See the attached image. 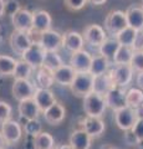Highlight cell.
Masks as SVG:
<instances>
[{"mask_svg":"<svg viewBox=\"0 0 143 149\" xmlns=\"http://www.w3.org/2000/svg\"><path fill=\"white\" fill-rule=\"evenodd\" d=\"M63 41H62V47L67 49L71 52H76V51H80L84 49L85 45V40L82 34L73 30H68L65 34H62Z\"/></svg>","mask_w":143,"mask_h":149,"instance_id":"17","label":"cell"},{"mask_svg":"<svg viewBox=\"0 0 143 149\" xmlns=\"http://www.w3.org/2000/svg\"><path fill=\"white\" fill-rule=\"evenodd\" d=\"M11 113H13V108L11 106L5 101L0 100V124H3L5 120L11 118Z\"/></svg>","mask_w":143,"mask_h":149,"instance_id":"37","label":"cell"},{"mask_svg":"<svg viewBox=\"0 0 143 149\" xmlns=\"http://www.w3.org/2000/svg\"><path fill=\"white\" fill-rule=\"evenodd\" d=\"M33 17V32L41 34L44 31H47L51 29L52 17L51 15L45 10H35Z\"/></svg>","mask_w":143,"mask_h":149,"instance_id":"18","label":"cell"},{"mask_svg":"<svg viewBox=\"0 0 143 149\" xmlns=\"http://www.w3.org/2000/svg\"><path fill=\"white\" fill-rule=\"evenodd\" d=\"M93 78L95 76L90 71L76 72V76L71 83V92L76 97H85L93 91Z\"/></svg>","mask_w":143,"mask_h":149,"instance_id":"2","label":"cell"},{"mask_svg":"<svg viewBox=\"0 0 143 149\" xmlns=\"http://www.w3.org/2000/svg\"><path fill=\"white\" fill-rule=\"evenodd\" d=\"M107 104H106L105 96L92 91L84 97V111L89 117H102Z\"/></svg>","mask_w":143,"mask_h":149,"instance_id":"1","label":"cell"},{"mask_svg":"<svg viewBox=\"0 0 143 149\" xmlns=\"http://www.w3.org/2000/svg\"><path fill=\"white\" fill-rule=\"evenodd\" d=\"M136 35H137V30H135L131 26H127L126 29H123L121 32H118L116 35V39L118 40V42L121 45L131 46L132 47L133 42H135V39H136Z\"/></svg>","mask_w":143,"mask_h":149,"instance_id":"33","label":"cell"},{"mask_svg":"<svg viewBox=\"0 0 143 149\" xmlns=\"http://www.w3.org/2000/svg\"><path fill=\"white\" fill-rule=\"evenodd\" d=\"M19 114L21 118L25 120H31V119H38L40 114V109L34 98H27L24 101L19 102Z\"/></svg>","mask_w":143,"mask_h":149,"instance_id":"20","label":"cell"},{"mask_svg":"<svg viewBox=\"0 0 143 149\" xmlns=\"http://www.w3.org/2000/svg\"><path fill=\"white\" fill-rule=\"evenodd\" d=\"M108 67H110V60L100 54V55L92 57L90 72L93 74V76H97V74H102L105 72H107Z\"/></svg>","mask_w":143,"mask_h":149,"instance_id":"27","label":"cell"},{"mask_svg":"<svg viewBox=\"0 0 143 149\" xmlns=\"http://www.w3.org/2000/svg\"><path fill=\"white\" fill-rule=\"evenodd\" d=\"M82 36H84L85 42L92 47H100L103 44V41L107 39V34L103 30V27L97 24L87 25L82 31Z\"/></svg>","mask_w":143,"mask_h":149,"instance_id":"7","label":"cell"},{"mask_svg":"<svg viewBox=\"0 0 143 149\" xmlns=\"http://www.w3.org/2000/svg\"><path fill=\"white\" fill-rule=\"evenodd\" d=\"M136 113H137V118L138 119H143V103L140 104L136 108Z\"/></svg>","mask_w":143,"mask_h":149,"instance_id":"43","label":"cell"},{"mask_svg":"<svg viewBox=\"0 0 143 149\" xmlns=\"http://www.w3.org/2000/svg\"><path fill=\"white\" fill-rule=\"evenodd\" d=\"M133 50L131 46H124L121 45L119 46L118 51L116 52L113 57V62L114 65H124V63H131V60H132V56H133Z\"/></svg>","mask_w":143,"mask_h":149,"instance_id":"30","label":"cell"},{"mask_svg":"<svg viewBox=\"0 0 143 149\" xmlns=\"http://www.w3.org/2000/svg\"><path fill=\"white\" fill-rule=\"evenodd\" d=\"M136 82H137L138 87H140L141 90L143 91V71H142V72H138V73H137V77H136Z\"/></svg>","mask_w":143,"mask_h":149,"instance_id":"42","label":"cell"},{"mask_svg":"<svg viewBox=\"0 0 143 149\" xmlns=\"http://www.w3.org/2000/svg\"><path fill=\"white\" fill-rule=\"evenodd\" d=\"M127 26H128V22H127L126 13H123L121 10H112L106 16L105 27H106V31L110 35L116 36L118 32H121Z\"/></svg>","mask_w":143,"mask_h":149,"instance_id":"3","label":"cell"},{"mask_svg":"<svg viewBox=\"0 0 143 149\" xmlns=\"http://www.w3.org/2000/svg\"><path fill=\"white\" fill-rule=\"evenodd\" d=\"M34 68L30 66L29 63L24 60H20L16 63V68L15 72H14V77L15 78H22V80H29L31 73H33Z\"/></svg>","mask_w":143,"mask_h":149,"instance_id":"34","label":"cell"},{"mask_svg":"<svg viewBox=\"0 0 143 149\" xmlns=\"http://www.w3.org/2000/svg\"><path fill=\"white\" fill-rule=\"evenodd\" d=\"M4 14H5V1L0 0V17H1Z\"/></svg>","mask_w":143,"mask_h":149,"instance_id":"45","label":"cell"},{"mask_svg":"<svg viewBox=\"0 0 143 149\" xmlns=\"http://www.w3.org/2000/svg\"><path fill=\"white\" fill-rule=\"evenodd\" d=\"M9 42H10V46L14 52H16L17 55L21 56L22 52L29 49L34 41L31 40V32L14 30V32L10 35Z\"/></svg>","mask_w":143,"mask_h":149,"instance_id":"11","label":"cell"},{"mask_svg":"<svg viewBox=\"0 0 143 149\" xmlns=\"http://www.w3.org/2000/svg\"><path fill=\"white\" fill-rule=\"evenodd\" d=\"M45 54H46V50L40 45L39 41H34L30 47L22 52L21 60L26 61L34 70H38L43 66Z\"/></svg>","mask_w":143,"mask_h":149,"instance_id":"4","label":"cell"},{"mask_svg":"<svg viewBox=\"0 0 143 149\" xmlns=\"http://www.w3.org/2000/svg\"><path fill=\"white\" fill-rule=\"evenodd\" d=\"M123 88L124 87H113L112 90L105 96L106 104L113 112L127 107V103H126V92L127 91H124Z\"/></svg>","mask_w":143,"mask_h":149,"instance_id":"13","label":"cell"},{"mask_svg":"<svg viewBox=\"0 0 143 149\" xmlns=\"http://www.w3.org/2000/svg\"><path fill=\"white\" fill-rule=\"evenodd\" d=\"M35 81H36L38 87H40V88H50L55 83L54 72L51 71V70L41 66L40 68L36 70Z\"/></svg>","mask_w":143,"mask_h":149,"instance_id":"25","label":"cell"},{"mask_svg":"<svg viewBox=\"0 0 143 149\" xmlns=\"http://www.w3.org/2000/svg\"><path fill=\"white\" fill-rule=\"evenodd\" d=\"M33 17L34 14L27 9L21 8L19 11H16L11 16V22L15 30L24 31V32H31L33 31Z\"/></svg>","mask_w":143,"mask_h":149,"instance_id":"12","label":"cell"},{"mask_svg":"<svg viewBox=\"0 0 143 149\" xmlns=\"http://www.w3.org/2000/svg\"><path fill=\"white\" fill-rule=\"evenodd\" d=\"M100 149H117V148H114L113 146H110V144H105V146H102Z\"/></svg>","mask_w":143,"mask_h":149,"instance_id":"48","label":"cell"},{"mask_svg":"<svg viewBox=\"0 0 143 149\" xmlns=\"http://www.w3.org/2000/svg\"><path fill=\"white\" fill-rule=\"evenodd\" d=\"M21 9L20 3L17 0H6L5 1V14L9 16H13L16 11Z\"/></svg>","mask_w":143,"mask_h":149,"instance_id":"39","label":"cell"},{"mask_svg":"<svg viewBox=\"0 0 143 149\" xmlns=\"http://www.w3.org/2000/svg\"><path fill=\"white\" fill-rule=\"evenodd\" d=\"M131 130H132V133L136 136L138 143L143 142V119H137L136 124L133 125V128Z\"/></svg>","mask_w":143,"mask_h":149,"instance_id":"40","label":"cell"},{"mask_svg":"<svg viewBox=\"0 0 143 149\" xmlns=\"http://www.w3.org/2000/svg\"><path fill=\"white\" fill-rule=\"evenodd\" d=\"M141 6H142V8H143V0H142V5H141Z\"/></svg>","mask_w":143,"mask_h":149,"instance_id":"49","label":"cell"},{"mask_svg":"<svg viewBox=\"0 0 143 149\" xmlns=\"http://www.w3.org/2000/svg\"><path fill=\"white\" fill-rule=\"evenodd\" d=\"M76 76V71L71 65H62L56 71H54V80L61 86H71L73 78Z\"/></svg>","mask_w":143,"mask_h":149,"instance_id":"21","label":"cell"},{"mask_svg":"<svg viewBox=\"0 0 143 149\" xmlns=\"http://www.w3.org/2000/svg\"><path fill=\"white\" fill-rule=\"evenodd\" d=\"M92 143V137L86 133L84 129L73 130L70 136V144L73 149H90Z\"/></svg>","mask_w":143,"mask_h":149,"instance_id":"23","label":"cell"},{"mask_svg":"<svg viewBox=\"0 0 143 149\" xmlns=\"http://www.w3.org/2000/svg\"><path fill=\"white\" fill-rule=\"evenodd\" d=\"M24 132H25L26 136H29L31 138L36 137L39 133L43 132V125H41L39 118L38 119L26 120V123L24 125Z\"/></svg>","mask_w":143,"mask_h":149,"instance_id":"35","label":"cell"},{"mask_svg":"<svg viewBox=\"0 0 143 149\" xmlns=\"http://www.w3.org/2000/svg\"><path fill=\"white\" fill-rule=\"evenodd\" d=\"M106 1H107V0H89V3L93 4V5H102Z\"/></svg>","mask_w":143,"mask_h":149,"instance_id":"47","label":"cell"},{"mask_svg":"<svg viewBox=\"0 0 143 149\" xmlns=\"http://www.w3.org/2000/svg\"><path fill=\"white\" fill-rule=\"evenodd\" d=\"M63 65L62 58L60 57V55H57L56 51H46L45 54V58H44V63L43 66L51 70V71H56L59 67H61Z\"/></svg>","mask_w":143,"mask_h":149,"instance_id":"31","label":"cell"},{"mask_svg":"<svg viewBox=\"0 0 143 149\" xmlns=\"http://www.w3.org/2000/svg\"><path fill=\"white\" fill-rule=\"evenodd\" d=\"M38 41L46 51H56L57 52L62 47L63 37H62V34H60L59 31L50 29L47 31H44L41 34H39Z\"/></svg>","mask_w":143,"mask_h":149,"instance_id":"10","label":"cell"},{"mask_svg":"<svg viewBox=\"0 0 143 149\" xmlns=\"http://www.w3.org/2000/svg\"><path fill=\"white\" fill-rule=\"evenodd\" d=\"M132 49L135 51H143V30L137 31L135 42L132 45Z\"/></svg>","mask_w":143,"mask_h":149,"instance_id":"41","label":"cell"},{"mask_svg":"<svg viewBox=\"0 0 143 149\" xmlns=\"http://www.w3.org/2000/svg\"><path fill=\"white\" fill-rule=\"evenodd\" d=\"M128 26L137 31L143 30V8L141 5H132L126 10Z\"/></svg>","mask_w":143,"mask_h":149,"instance_id":"22","label":"cell"},{"mask_svg":"<svg viewBox=\"0 0 143 149\" xmlns=\"http://www.w3.org/2000/svg\"><path fill=\"white\" fill-rule=\"evenodd\" d=\"M126 103L131 108H137L143 103V91L141 88H130L126 92Z\"/></svg>","mask_w":143,"mask_h":149,"instance_id":"32","label":"cell"},{"mask_svg":"<svg viewBox=\"0 0 143 149\" xmlns=\"http://www.w3.org/2000/svg\"><path fill=\"white\" fill-rule=\"evenodd\" d=\"M89 0H63L65 6L71 11H78L86 6Z\"/></svg>","mask_w":143,"mask_h":149,"instance_id":"38","label":"cell"},{"mask_svg":"<svg viewBox=\"0 0 143 149\" xmlns=\"http://www.w3.org/2000/svg\"><path fill=\"white\" fill-rule=\"evenodd\" d=\"M54 149H73V148L71 144L68 143V144H60V146H56Z\"/></svg>","mask_w":143,"mask_h":149,"instance_id":"44","label":"cell"},{"mask_svg":"<svg viewBox=\"0 0 143 149\" xmlns=\"http://www.w3.org/2000/svg\"><path fill=\"white\" fill-rule=\"evenodd\" d=\"M36 87L29 80H22V78H15L11 87L13 97L16 101H24L27 98H34Z\"/></svg>","mask_w":143,"mask_h":149,"instance_id":"9","label":"cell"},{"mask_svg":"<svg viewBox=\"0 0 143 149\" xmlns=\"http://www.w3.org/2000/svg\"><path fill=\"white\" fill-rule=\"evenodd\" d=\"M131 66L135 72H142L143 71V51H135L131 60Z\"/></svg>","mask_w":143,"mask_h":149,"instance_id":"36","label":"cell"},{"mask_svg":"<svg viewBox=\"0 0 143 149\" xmlns=\"http://www.w3.org/2000/svg\"><path fill=\"white\" fill-rule=\"evenodd\" d=\"M17 60L8 55H0V76H14Z\"/></svg>","mask_w":143,"mask_h":149,"instance_id":"29","label":"cell"},{"mask_svg":"<svg viewBox=\"0 0 143 149\" xmlns=\"http://www.w3.org/2000/svg\"><path fill=\"white\" fill-rule=\"evenodd\" d=\"M92 57L93 56L89 51L82 49L80 51H76V52H72L70 57V65L75 68L76 72H87L90 71Z\"/></svg>","mask_w":143,"mask_h":149,"instance_id":"14","label":"cell"},{"mask_svg":"<svg viewBox=\"0 0 143 149\" xmlns=\"http://www.w3.org/2000/svg\"><path fill=\"white\" fill-rule=\"evenodd\" d=\"M119 46H121V44L118 42V40L116 39V36H111V37H107L103 44L100 46V54L103 55L105 57H107L108 60H112L113 61V57L114 55H116V52L118 51Z\"/></svg>","mask_w":143,"mask_h":149,"instance_id":"26","label":"cell"},{"mask_svg":"<svg viewBox=\"0 0 143 149\" xmlns=\"http://www.w3.org/2000/svg\"><path fill=\"white\" fill-rule=\"evenodd\" d=\"M33 148L34 149H54V138L47 132H41L36 137L33 138Z\"/></svg>","mask_w":143,"mask_h":149,"instance_id":"28","label":"cell"},{"mask_svg":"<svg viewBox=\"0 0 143 149\" xmlns=\"http://www.w3.org/2000/svg\"><path fill=\"white\" fill-rule=\"evenodd\" d=\"M137 113L136 108H131V107H124L118 111H114V122H116L117 127L122 130H130L133 128V125L137 122Z\"/></svg>","mask_w":143,"mask_h":149,"instance_id":"8","label":"cell"},{"mask_svg":"<svg viewBox=\"0 0 143 149\" xmlns=\"http://www.w3.org/2000/svg\"><path fill=\"white\" fill-rule=\"evenodd\" d=\"M66 117V109L60 102L54 103L49 109L44 112V118L50 125H57Z\"/></svg>","mask_w":143,"mask_h":149,"instance_id":"19","label":"cell"},{"mask_svg":"<svg viewBox=\"0 0 143 149\" xmlns=\"http://www.w3.org/2000/svg\"><path fill=\"white\" fill-rule=\"evenodd\" d=\"M1 134L8 146H15L20 142L22 137V128L17 120L8 119L1 124Z\"/></svg>","mask_w":143,"mask_h":149,"instance_id":"6","label":"cell"},{"mask_svg":"<svg viewBox=\"0 0 143 149\" xmlns=\"http://www.w3.org/2000/svg\"><path fill=\"white\" fill-rule=\"evenodd\" d=\"M34 100L36 104H38L40 112H43V113L46 109H49L54 103L57 102L54 92L50 88H40V87H36Z\"/></svg>","mask_w":143,"mask_h":149,"instance_id":"15","label":"cell"},{"mask_svg":"<svg viewBox=\"0 0 143 149\" xmlns=\"http://www.w3.org/2000/svg\"><path fill=\"white\" fill-rule=\"evenodd\" d=\"M81 125H82V129L86 133H89L92 137V139L100 138L106 129L105 122L101 119V117H89V116H86V118H84Z\"/></svg>","mask_w":143,"mask_h":149,"instance_id":"16","label":"cell"},{"mask_svg":"<svg viewBox=\"0 0 143 149\" xmlns=\"http://www.w3.org/2000/svg\"><path fill=\"white\" fill-rule=\"evenodd\" d=\"M108 72L113 81V85L116 87H126L127 85H130L133 78V73H135L130 63L116 65Z\"/></svg>","mask_w":143,"mask_h":149,"instance_id":"5","label":"cell"},{"mask_svg":"<svg viewBox=\"0 0 143 149\" xmlns=\"http://www.w3.org/2000/svg\"><path fill=\"white\" fill-rule=\"evenodd\" d=\"M6 146H8V144H6V142H5V139H4L1 132H0V149H5Z\"/></svg>","mask_w":143,"mask_h":149,"instance_id":"46","label":"cell"},{"mask_svg":"<svg viewBox=\"0 0 143 149\" xmlns=\"http://www.w3.org/2000/svg\"><path fill=\"white\" fill-rule=\"evenodd\" d=\"M113 87H116L113 85V81L111 78L110 72H105L102 74H97L93 78V92L100 93L102 96H106L107 93L112 90Z\"/></svg>","mask_w":143,"mask_h":149,"instance_id":"24","label":"cell"}]
</instances>
